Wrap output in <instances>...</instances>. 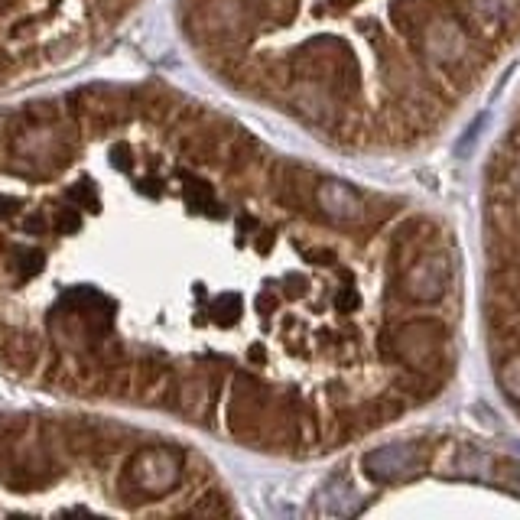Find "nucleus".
Listing matches in <instances>:
<instances>
[{"instance_id": "f257e3e1", "label": "nucleus", "mask_w": 520, "mask_h": 520, "mask_svg": "<svg viewBox=\"0 0 520 520\" xmlns=\"http://www.w3.org/2000/svg\"><path fill=\"white\" fill-rule=\"evenodd\" d=\"M319 176L156 82L0 111V374L189 420L241 446L325 442ZM332 218V215H329Z\"/></svg>"}, {"instance_id": "f03ea898", "label": "nucleus", "mask_w": 520, "mask_h": 520, "mask_svg": "<svg viewBox=\"0 0 520 520\" xmlns=\"http://www.w3.org/2000/svg\"><path fill=\"white\" fill-rule=\"evenodd\" d=\"M212 472L176 439L78 413L0 416V514H221Z\"/></svg>"}, {"instance_id": "7ed1b4c3", "label": "nucleus", "mask_w": 520, "mask_h": 520, "mask_svg": "<svg viewBox=\"0 0 520 520\" xmlns=\"http://www.w3.org/2000/svg\"><path fill=\"white\" fill-rule=\"evenodd\" d=\"M143 4L147 0H0V95L69 72Z\"/></svg>"}, {"instance_id": "20e7f679", "label": "nucleus", "mask_w": 520, "mask_h": 520, "mask_svg": "<svg viewBox=\"0 0 520 520\" xmlns=\"http://www.w3.org/2000/svg\"><path fill=\"white\" fill-rule=\"evenodd\" d=\"M420 446L413 442H397V446H384V449H374L371 455H364V472L371 478H400L407 475L410 468H420Z\"/></svg>"}, {"instance_id": "39448f33", "label": "nucleus", "mask_w": 520, "mask_h": 520, "mask_svg": "<svg viewBox=\"0 0 520 520\" xmlns=\"http://www.w3.org/2000/svg\"><path fill=\"white\" fill-rule=\"evenodd\" d=\"M501 384L507 387V394L520 400V358H514V361H507V364H504V371H501Z\"/></svg>"}]
</instances>
